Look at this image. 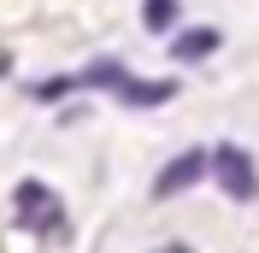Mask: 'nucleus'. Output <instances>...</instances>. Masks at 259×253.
Segmentation results:
<instances>
[{"label": "nucleus", "mask_w": 259, "mask_h": 253, "mask_svg": "<svg viewBox=\"0 0 259 253\" xmlns=\"http://www.w3.org/2000/svg\"><path fill=\"white\" fill-rule=\"evenodd\" d=\"M77 89H112L124 106H165V100L177 95V82H171V77L142 82V77H130L118 59H95L89 71H77V77H53V82H41L35 95H41V100H53V95H77Z\"/></svg>", "instance_id": "1"}, {"label": "nucleus", "mask_w": 259, "mask_h": 253, "mask_svg": "<svg viewBox=\"0 0 259 253\" xmlns=\"http://www.w3.org/2000/svg\"><path fill=\"white\" fill-rule=\"evenodd\" d=\"M12 212H18L24 230H35V236H65V206H59V194H53L48 183H18Z\"/></svg>", "instance_id": "2"}, {"label": "nucleus", "mask_w": 259, "mask_h": 253, "mask_svg": "<svg viewBox=\"0 0 259 253\" xmlns=\"http://www.w3.org/2000/svg\"><path fill=\"white\" fill-rule=\"evenodd\" d=\"M212 177H218V189H224L230 200H253L259 194V171H253V159H247L236 142L212 147Z\"/></svg>", "instance_id": "3"}, {"label": "nucleus", "mask_w": 259, "mask_h": 253, "mask_svg": "<svg viewBox=\"0 0 259 253\" xmlns=\"http://www.w3.org/2000/svg\"><path fill=\"white\" fill-rule=\"evenodd\" d=\"M206 171H212V153H206V147H189V153H177L159 177H153V194H159V200H171V194L194 189V183H200Z\"/></svg>", "instance_id": "4"}, {"label": "nucleus", "mask_w": 259, "mask_h": 253, "mask_svg": "<svg viewBox=\"0 0 259 253\" xmlns=\"http://www.w3.org/2000/svg\"><path fill=\"white\" fill-rule=\"evenodd\" d=\"M218 41H224L218 30H183L177 41H171V59H177V65H194V59H206V53H218Z\"/></svg>", "instance_id": "5"}, {"label": "nucleus", "mask_w": 259, "mask_h": 253, "mask_svg": "<svg viewBox=\"0 0 259 253\" xmlns=\"http://www.w3.org/2000/svg\"><path fill=\"white\" fill-rule=\"evenodd\" d=\"M153 35H165V30H177V0H147V18H142Z\"/></svg>", "instance_id": "6"}, {"label": "nucleus", "mask_w": 259, "mask_h": 253, "mask_svg": "<svg viewBox=\"0 0 259 253\" xmlns=\"http://www.w3.org/2000/svg\"><path fill=\"white\" fill-rule=\"evenodd\" d=\"M159 253H189V247H183V241H171V247H159Z\"/></svg>", "instance_id": "7"}, {"label": "nucleus", "mask_w": 259, "mask_h": 253, "mask_svg": "<svg viewBox=\"0 0 259 253\" xmlns=\"http://www.w3.org/2000/svg\"><path fill=\"white\" fill-rule=\"evenodd\" d=\"M6 71H12V59H6V53H0V77H6Z\"/></svg>", "instance_id": "8"}]
</instances>
